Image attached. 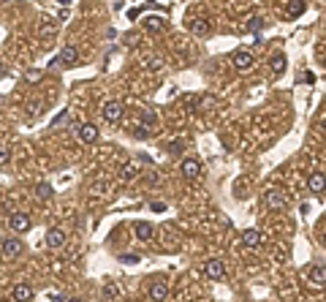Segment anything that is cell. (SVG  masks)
Returning <instances> with one entry per match:
<instances>
[{
    "mask_svg": "<svg viewBox=\"0 0 326 302\" xmlns=\"http://www.w3.org/2000/svg\"><path fill=\"white\" fill-rule=\"evenodd\" d=\"M122 114H125L122 101H106L103 103V120H106V123H120Z\"/></svg>",
    "mask_w": 326,
    "mask_h": 302,
    "instance_id": "7a4b0ae2",
    "label": "cell"
},
{
    "mask_svg": "<svg viewBox=\"0 0 326 302\" xmlns=\"http://www.w3.org/2000/svg\"><path fill=\"white\" fill-rule=\"evenodd\" d=\"M136 174H139L136 164H125V166L120 169V177H122V183H131V180H136Z\"/></svg>",
    "mask_w": 326,
    "mask_h": 302,
    "instance_id": "ffe728a7",
    "label": "cell"
},
{
    "mask_svg": "<svg viewBox=\"0 0 326 302\" xmlns=\"http://www.w3.org/2000/svg\"><path fill=\"white\" fill-rule=\"evenodd\" d=\"M307 188H310L316 196H321V194H324V174H321V172L310 174V180H307Z\"/></svg>",
    "mask_w": 326,
    "mask_h": 302,
    "instance_id": "2e32d148",
    "label": "cell"
},
{
    "mask_svg": "<svg viewBox=\"0 0 326 302\" xmlns=\"http://www.w3.org/2000/svg\"><path fill=\"white\" fill-rule=\"evenodd\" d=\"M166 210V204H163V201H153V212H163Z\"/></svg>",
    "mask_w": 326,
    "mask_h": 302,
    "instance_id": "4dcf8cb0",
    "label": "cell"
},
{
    "mask_svg": "<svg viewBox=\"0 0 326 302\" xmlns=\"http://www.w3.org/2000/svg\"><path fill=\"white\" fill-rule=\"evenodd\" d=\"M25 79L30 85H38L41 79H44V71H41V68H30V71H25Z\"/></svg>",
    "mask_w": 326,
    "mask_h": 302,
    "instance_id": "44dd1931",
    "label": "cell"
},
{
    "mask_svg": "<svg viewBox=\"0 0 326 302\" xmlns=\"http://www.w3.org/2000/svg\"><path fill=\"white\" fill-rule=\"evenodd\" d=\"M136 136H139V139H147V136H150V125H139V128H136Z\"/></svg>",
    "mask_w": 326,
    "mask_h": 302,
    "instance_id": "4316f807",
    "label": "cell"
},
{
    "mask_svg": "<svg viewBox=\"0 0 326 302\" xmlns=\"http://www.w3.org/2000/svg\"><path fill=\"white\" fill-rule=\"evenodd\" d=\"M46 245H49L52 251L63 248V245H66V231H63V229H49V231H46Z\"/></svg>",
    "mask_w": 326,
    "mask_h": 302,
    "instance_id": "30bf717a",
    "label": "cell"
},
{
    "mask_svg": "<svg viewBox=\"0 0 326 302\" xmlns=\"http://www.w3.org/2000/svg\"><path fill=\"white\" fill-rule=\"evenodd\" d=\"M150 297H153V302H163V300L168 297V286L163 281L153 283V286H150Z\"/></svg>",
    "mask_w": 326,
    "mask_h": 302,
    "instance_id": "5bb4252c",
    "label": "cell"
},
{
    "mask_svg": "<svg viewBox=\"0 0 326 302\" xmlns=\"http://www.w3.org/2000/svg\"><path fill=\"white\" fill-rule=\"evenodd\" d=\"M305 11H307L305 0H291V3H288V11H285V14H288L291 19H296V16H302Z\"/></svg>",
    "mask_w": 326,
    "mask_h": 302,
    "instance_id": "d6986e66",
    "label": "cell"
},
{
    "mask_svg": "<svg viewBox=\"0 0 326 302\" xmlns=\"http://www.w3.org/2000/svg\"><path fill=\"white\" fill-rule=\"evenodd\" d=\"M3 77H5V68H3V66H0V79H3Z\"/></svg>",
    "mask_w": 326,
    "mask_h": 302,
    "instance_id": "d6a6232c",
    "label": "cell"
},
{
    "mask_svg": "<svg viewBox=\"0 0 326 302\" xmlns=\"http://www.w3.org/2000/svg\"><path fill=\"white\" fill-rule=\"evenodd\" d=\"M60 5H71V0H60Z\"/></svg>",
    "mask_w": 326,
    "mask_h": 302,
    "instance_id": "e575fe53",
    "label": "cell"
},
{
    "mask_svg": "<svg viewBox=\"0 0 326 302\" xmlns=\"http://www.w3.org/2000/svg\"><path fill=\"white\" fill-rule=\"evenodd\" d=\"M204 272H207V278H212V281H218V278L226 275V264L220 259H209L207 264H204Z\"/></svg>",
    "mask_w": 326,
    "mask_h": 302,
    "instance_id": "ba28073f",
    "label": "cell"
},
{
    "mask_svg": "<svg viewBox=\"0 0 326 302\" xmlns=\"http://www.w3.org/2000/svg\"><path fill=\"white\" fill-rule=\"evenodd\" d=\"M79 139L84 144H95L98 142V125H92V123H84L79 128Z\"/></svg>",
    "mask_w": 326,
    "mask_h": 302,
    "instance_id": "8fae6325",
    "label": "cell"
},
{
    "mask_svg": "<svg viewBox=\"0 0 326 302\" xmlns=\"http://www.w3.org/2000/svg\"><path fill=\"white\" fill-rule=\"evenodd\" d=\"M153 123H155V112L147 109V112H144V125H153Z\"/></svg>",
    "mask_w": 326,
    "mask_h": 302,
    "instance_id": "83f0119b",
    "label": "cell"
},
{
    "mask_svg": "<svg viewBox=\"0 0 326 302\" xmlns=\"http://www.w3.org/2000/svg\"><path fill=\"white\" fill-rule=\"evenodd\" d=\"M52 302H63V294H57V292H55V294H52Z\"/></svg>",
    "mask_w": 326,
    "mask_h": 302,
    "instance_id": "1f68e13d",
    "label": "cell"
},
{
    "mask_svg": "<svg viewBox=\"0 0 326 302\" xmlns=\"http://www.w3.org/2000/svg\"><path fill=\"white\" fill-rule=\"evenodd\" d=\"M133 234H136V240H153V234H155V229H153V223H147V220H139L136 226H133Z\"/></svg>",
    "mask_w": 326,
    "mask_h": 302,
    "instance_id": "7c38bea8",
    "label": "cell"
},
{
    "mask_svg": "<svg viewBox=\"0 0 326 302\" xmlns=\"http://www.w3.org/2000/svg\"><path fill=\"white\" fill-rule=\"evenodd\" d=\"M285 66H288L285 55H283V52H277V55L272 57V71H275V77H283V74H285Z\"/></svg>",
    "mask_w": 326,
    "mask_h": 302,
    "instance_id": "ac0fdd59",
    "label": "cell"
},
{
    "mask_svg": "<svg viewBox=\"0 0 326 302\" xmlns=\"http://www.w3.org/2000/svg\"><path fill=\"white\" fill-rule=\"evenodd\" d=\"M142 27H144V30H150V33H163L166 19L158 16V14H150V16H144V19H142Z\"/></svg>",
    "mask_w": 326,
    "mask_h": 302,
    "instance_id": "9c48e42d",
    "label": "cell"
},
{
    "mask_svg": "<svg viewBox=\"0 0 326 302\" xmlns=\"http://www.w3.org/2000/svg\"><path fill=\"white\" fill-rule=\"evenodd\" d=\"M179 172H182L188 180H196V177H201V164L196 158H185L182 164H179Z\"/></svg>",
    "mask_w": 326,
    "mask_h": 302,
    "instance_id": "52a82bcc",
    "label": "cell"
},
{
    "mask_svg": "<svg viewBox=\"0 0 326 302\" xmlns=\"http://www.w3.org/2000/svg\"><path fill=\"white\" fill-rule=\"evenodd\" d=\"M57 63H60V68H74L79 63V52L77 46H63L60 55H57Z\"/></svg>",
    "mask_w": 326,
    "mask_h": 302,
    "instance_id": "5b68a950",
    "label": "cell"
},
{
    "mask_svg": "<svg viewBox=\"0 0 326 302\" xmlns=\"http://www.w3.org/2000/svg\"><path fill=\"white\" fill-rule=\"evenodd\" d=\"M231 63H234V68H237V71H250V68H253V63H255V57H253V52L240 49V52H234Z\"/></svg>",
    "mask_w": 326,
    "mask_h": 302,
    "instance_id": "3957f363",
    "label": "cell"
},
{
    "mask_svg": "<svg viewBox=\"0 0 326 302\" xmlns=\"http://www.w3.org/2000/svg\"><path fill=\"white\" fill-rule=\"evenodd\" d=\"M8 223H11V229H14L16 234H25V231L30 229V218H27L25 212H11Z\"/></svg>",
    "mask_w": 326,
    "mask_h": 302,
    "instance_id": "8992f818",
    "label": "cell"
},
{
    "mask_svg": "<svg viewBox=\"0 0 326 302\" xmlns=\"http://www.w3.org/2000/svg\"><path fill=\"white\" fill-rule=\"evenodd\" d=\"M193 33H196V36H209V22L196 19V22H193Z\"/></svg>",
    "mask_w": 326,
    "mask_h": 302,
    "instance_id": "603a6c76",
    "label": "cell"
},
{
    "mask_svg": "<svg viewBox=\"0 0 326 302\" xmlns=\"http://www.w3.org/2000/svg\"><path fill=\"white\" fill-rule=\"evenodd\" d=\"M63 302H82V300H77V297H71V300H63Z\"/></svg>",
    "mask_w": 326,
    "mask_h": 302,
    "instance_id": "836d02e7",
    "label": "cell"
},
{
    "mask_svg": "<svg viewBox=\"0 0 326 302\" xmlns=\"http://www.w3.org/2000/svg\"><path fill=\"white\" fill-rule=\"evenodd\" d=\"M22 253H25V245H22V240H14V237H8V240L0 242V256H3V259H19Z\"/></svg>",
    "mask_w": 326,
    "mask_h": 302,
    "instance_id": "6da1fadb",
    "label": "cell"
},
{
    "mask_svg": "<svg viewBox=\"0 0 326 302\" xmlns=\"http://www.w3.org/2000/svg\"><path fill=\"white\" fill-rule=\"evenodd\" d=\"M264 204L269 207V210H283L285 207V194L280 188H269L264 194Z\"/></svg>",
    "mask_w": 326,
    "mask_h": 302,
    "instance_id": "277c9868",
    "label": "cell"
},
{
    "mask_svg": "<svg viewBox=\"0 0 326 302\" xmlns=\"http://www.w3.org/2000/svg\"><path fill=\"white\" fill-rule=\"evenodd\" d=\"M250 27H253V30H264V19H261V16H253V19H250Z\"/></svg>",
    "mask_w": 326,
    "mask_h": 302,
    "instance_id": "484cf974",
    "label": "cell"
},
{
    "mask_svg": "<svg viewBox=\"0 0 326 302\" xmlns=\"http://www.w3.org/2000/svg\"><path fill=\"white\" fill-rule=\"evenodd\" d=\"M36 194L41 196V199H52V196H55V188H52L49 183H41L38 188H36Z\"/></svg>",
    "mask_w": 326,
    "mask_h": 302,
    "instance_id": "7402d4cb",
    "label": "cell"
},
{
    "mask_svg": "<svg viewBox=\"0 0 326 302\" xmlns=\"http://www.w3.org/2000/svg\"><path fill=\"white\" fill-rule=\"evenodd\" d=\"M185 150V142L182 139H174V142H168V153H182Z\"/></svg>",
    "mask_w": 326,
    "mask_h": 302,
    "instance_id": "cb8c5ba5",
    "label": "cell"
},
{
    "mask_svg": "<svg viewBox=\"0 0 326 302\" xmlns=\"http://www.w3.org/2000/svg\"><path fill=\"white\" fill-rule=\"evenodd\" d=\"M150 68H163V60L161 57H153V60H150Z\"/></svg>",
    "mask_w": 326,
    "mask_h": 302,
    "instance_id": "f546056e",
    "label": "cell"
},
{
    "mask_svg": "<svg viewBox=\"0 0 326 302\" xmlns=\"http://www.w3.org/2000/svg\"><path fill=\"white\" fill-rule=\"evenodd\" d=\"M310 281L316 283V286H324V283H326V267L321 264V261L310 270Z\"/></svg>",
    "mask_w": 326,
    "mask_h": 302,
    "instance_id": "e0dca14e",
    "label": "cell"
},
{
    "mask_svg": "<svg viewBox=\"0 0 326 302\" xmlns=\"http://www.w3.org/2000/svg\"><path fill=\"white\" fill-rule=\"evenodd\" d=\"M120 261H125V264H136L139 256H133V253H125V256H120Z\"/></svg>",
    "mask_w": 326,
    "mask_h": 302,
    "instance_id": "f1b7e54d",
    "label": "cell"
},
{
    "mask_svg": "<svg viewBox=\"0 0 326 302\" xmlns=\"http://www.w3.org/2000/svg\"><path fill=\"white\" fill-rule=\"evenodd\" d=\"M261 240H264V237H261V231H258V229H244V231H242V242H244V248H258V245H261Z\"/></svg>",
    "mask_w": 326,
    "mask_h": 302,
    "instance_id": "4fadbf2b",
    "label": "cell"
},
{
    "mask_svg": "<svg viewBox=\"0 0 326 302\" xmlns=\"http://www.w3.org/2000/svg\"><path fill=\"white\" fill-rule=\"evenodd\" d=\"M11 161V150L8 147H0V166H5Z\"/></svg>",
    "mask_w": 326,
    "mask_h": 302,
    "instance_id": "d4e9b609",
    "label": "cell"
},
{
    "mask_svg": "<svg viewBox=\"0 0 326 302\" xmlns=\"http://www.w3.org/2000/svg\"><path fill=\"white\" fill-rule=\"evenodd\" d=\"M14 300L16 302H30L33 300V289L27 283H16L14 286Z\"/></svg>",
    "mask_w": 326,
    "mask_h": 302,
    "instance_id": "9a60e30c",
    "label": "cell"
}]
</instances>
